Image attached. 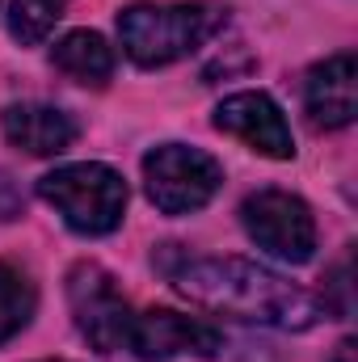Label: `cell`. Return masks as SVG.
<instances>
[{
	"label": "cell",
	"instance_id": "6da1fadb",
	"mask_svg": "<svg viewBox=\"0 0 358 362\" xmlns=\"http://www.w3.org/2000/svg\"><path fill=\"white\" fill-rule=\"evenodd\" d=\"M156 262L169 274V282L178 286V295H185L190 303H198L207 312L249 320V325L287 329V333H304V329L329 320L316 295H308L291 278L274 274L270 266H258V262L185 257V253H178V245H161Z\"/></svg>",
	"mask_w": 358,
	"mask_h": 362
},
{
	"label": "cell",
	"instance_id": "7a4b0ae2",
	"mask_svg": "<svg viewBox=\"0 0 358 362\" xmlns=\"http://www.w3.org/2000/svg\"><path fill=\"white\" fill-rule=\"evenodd\" d=\"M228 25L219 4H127L118 13V38L131 64L165 68L194 55Z\"/></svg>",
	"mask_w": 358,
	"mask_h": 362
},
{
	"label": "cell",
	"instance_id": "3957f363",
	"mask_svg": "<svg viewBox=\"0 0 358 362\" xmlns=\"http://www.w3.org/2000/svg\"><path fill=\"white\" fill-rule=\"evenodd\" d=\"M38 198L51 202L76 236H110L127 215V181L101 160H81L38 177Z\"/></svg>",
	"mask_w": 358,
	"mask_h": 362
},
{
	"label": "cell",
	"instance_id": "277c9868",
	"mask_svg": "<svg viewBox=\"0 0 358 362\" xmlns=\"http://www.w3.org/2000/svg\"><path fill=\"white\" fill-rule=\"evenodd\" d=\"M224 185V165L190 144H161L144 156V189L161 215H194Z\"/></svg>",
	"mask_w": 358,
	"mask_h": 362
},
{
	"label": "cell",
	"instance_id": "5b68a950",
	"mask_svg": "<svg viewBox=\"0 0 358 362\" xmlns=\"http://www.w3.org/2000/svg\"><path fill=\"white\" fill-rule=\"evenodd\" d=\"M241 223L258 249L287 266H304L316 253V219L299 194L287 189H258L241 202Z\"/></svg>",
	"mask_w": 358,
	"mask_h": 362
},
{
	"label": "cell",
	"instance_id": "8992f818",
	"mask_svg": "<svg viewBox=\"0 0 358 362\" xmlns=\"http://www.w3.org/2000/svg\"><path fill=\"white\" fill-rule=\"evenodd\" d=\"M68 308H72V320H76L81 337L89 341L97 354H114V350L127 346L131 303H127L118 278L105 266L76 262L68 270Z\"/></svg>",
	"mask_w": 358,
	"mask_h": 362
},
{
	"label": "cell",
	"instance_id": "52a82bcc",
	"mask_svg": "<svg viewBox=\"0 0 358 362\" xmlns=\"http://www.w3.org/2000/svg\"><path fill=\"white\" fill-rule=\"evenodd\" d=\"M127 350H135L139 362H169V358H178V354L219 358L224 333L215 325L198 320V316L173 312V308H148V312L131 316Z\"/></svg>",
	"mask_w": 358,
	"mask_h": 362
},
{
	"label": "cell",
	"instance_id": "ba28073f",
	"mask_svg": "<svg viewBox=\"0 0 358 362\" xmlns=\"http://www.w3.org/2000/svg\"><path fill=\"white\" fill-rule=\"evenodd\" d=\"M215 131L241 139L245 148H253L258 156L270 160H291L295 156V139H291V127L278 110V101L262 89L249 93H232L215 105Z\"/></svg>",
	"mask_w": 358,
	"mask_h": 362
},
{
	"label": "cell",
	"instance_id": "9c48e42d",
	"mask_svg": "<svg viewBox=\"0 0 358 362\" xmlns=\"http://www.w3.org/2000/svg\"><path fill=\"white\" fill-rule=\"evenodd\" d=\"M304 110L316 131H342L358 114V64L350 51H337L308 68L304 76Z\"/></svg>",
	"mask_w": 358,
	"mask_h": 362
},
{
	"label": "cell",
	"instance_id": "30bf717a",
	"mask_svg": "<svg viewBox=\"0 0 358 362\" xmlns=\"http://www.w3.org/2000/svg\"><path fill=\"white\" fill-rule=\"evenodd\" d=\"M4 139L25 152V156H59L76 144V122L72 114L42 105V101H21V105H4L0 114Z\"/></svg>",
	"mask_w": 358,
	"mask_h": 362
},
{
	"label": "cell",
	"instance_id": "8fae6325",
	"mask_svg": "<svg viewBox=\"0 0 358 362\" xmlns=\"http://www.w3.org/2000/svg\"><path fill=\"white\" fill-rule=\"evenodd\" d=\"M51 64H55L64 76H72L76 85L101 89V85L114 76V47H110L97 30H72V34H64V38L55 42Z\"/></svg>",
	"mask_w": 358,
	"mask_h": 362
},
{
	"label": "cell",
	"instance_id": "7c38bea8",
	"mask_svg": "<svg viewBox=\"0 0 358 362\" xmlns=\"http://www.w3.org/2000/svg\"><path fill=\"white\" fill-rule=\"evenodd\" d=\"M34 312H38L34 278L21 266H13V262H0V346L13 341L17 333H25Z\"/></svg>",
	"mask_w": 358,
	"mask_h": 362
},
{
	"label": "cell",
	"instance_id": "4fadbf2b",
	"mask_svg": "<svg viewBox=\"0 0 358 362\" xmlns=\"http://www.w3.org/2000/svg\"><path fill=\"white\" fill-rule=\"evenodd\" d=\"M64 8H68V0H13L8 4V34L21 47H38L55 30Z\"/></svg>",
	"mask_w": 358,
	"mask_h": 362
},
{
	"label": "cell",
	"instance_id": "5bb4252c",
	"mask_svg": "<svg viewBox=\"0 0 358 362\" xmlns=\"http://www.w3.org/2000/svg\"><path fill=\"white\" fill-rule=\"evenodd\" d=\"M325 316H346L354 308V295H350V253H342V262L329 270L325 278Z\"/></svg>",
	"mask_w": 358,
	"mask_h": 362
},
{
	"label": "cell",
	"instance_id": "9a60e30c",
	"mask_svg": "<svg viewBox=\"0 0 358 362\" xmlns=\"http://www.w3.org/2000/svg\"><path fill=\"white\" fill-rule=\"evenodd\" d=\"M333 362H354V337H342V341H337V354H333Z\"/></svg>",
	"mask_w": 358,
	"mask_h": 362
},
{
	"label": "cell",
	"instance_id": "2e32d148",
	"mask_svg": "<svg viewBox=\"0 0 358 362\" xmlns=\"http://www.w3.org/2000/svg\"><path fill=\"white\" fill-rule=\"evenodd\" d=\"M42 362H64V358H42Z\"/></svg>",
	"mask_w": 358,
	"mask_h": 362
}]
</instances>
